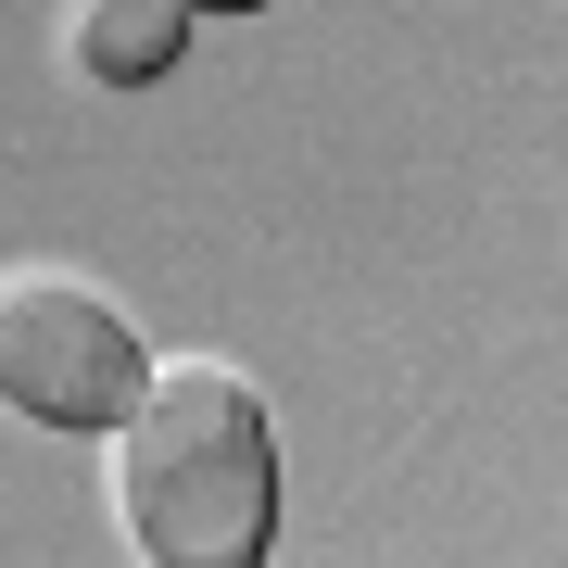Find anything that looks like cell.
Listing matches in <instances>:
<instances>
[{
  "instance_id": "cell-1",
  "label": "cell",
  "mask_w": 568,
  "mask_h": 568,
  "mask_svg": "<svg viewBox=\"0 0 568 568\" xmlns=\"http://www.w3.org/2000/svg\"><path fill=\"white\" fill-rule=\"evenodd\" d=\"M114 518L152 568H253L278 544V417L241 366H164L114 417Z\"/></svg>"
},
{
  "instance_id": "cell-4",
  "label": "cell",
  "mask_w": 568,
  "mask_h": 568,
  "mask_svg": "<svg viewBox=\"0 0 568 568\" xmlns=\"http://www.w3.org/2000/svg\"><path fill=\"white\" fill-rule=\"evenodd\" d=\"M190 13H265V0H190Z\"/></svg>"
},
{
  "instance_id": "cell-3",
  "label": "cell",
  "mask_w": 568,
  "mask_h": 568,
  "mask_svg": "<svg viewBox=\"0 0 568 568\" xmlns=\"http://www.w3.org/2000/svg\"><path fill=\"white\" fill-rule=\"evenodd\" d=\"M190 26H203L190 0H77L63 51H77V77H102V89H152V77H178Z\"/></svg>"
},
{
  "instance_id": "cell-2",
  "label": "cell",
  "mask_w": 568,
  "mask_h": 568,
  "mask_svg": "<svg viewBox=\"0 0 568 568\" xmlns=\"http://www.w3.org/2000/svg\"><path fill=\"white\" fill-rule=\"evenodd\" d=\"M152 354H140V316L114 304V291L89 278H51V265H26V278H0V405L39 417V429H114L140 405Z\"/></svg>"
}]
</instances>
